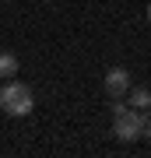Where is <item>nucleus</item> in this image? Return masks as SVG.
Returning a JSON list of instances; mask_svg holds the SVG:
<instances>
[{
	"label": "nucleus",
	"instance_id": "nucleus-1",
	"mask_svg": "<svg viewBox=\"0 0 151 158\" xmlns=\"http://www.w3.org/2000/svg\"><path fill=\"white\" fill-rule=\"evenodd\" d=\"M35 106L32 98V88L21 85V81H7L4 88H0V109H4L7 116H28Z\"/></svg>",
	"mask_w": 151,
	"mask_h": 158
},
{
	"label": "nucleus",
	"instance_id": "nucleus-2",
	"mask_svg": "<svg viewBox=\"0 0 151 158\" xmlns=\"http://www.w3.org/2000/svg\"><path fill=\"white\" fill-rule=\"evenodd\" d=\"M112 134L120 137V141H137L141 137V113L137 109H120V113H112Z\"/></svg>",
	"mask_w": 151,
	"mask_h": 158
},
{
	"label": "nucleus",
	"instance_id": "nucleus-3",
	"mask_svg": "<svg viewBox=\"0 0 151 158\" xmlns=\"http://www.w3.org/2000/svg\"><path fill=\"white\" fill-rule=\"evenodd\" d=\"M127 88H130V74L123 67H112L106 74V91H109V98H120V95H127Z\"/></svg>",
	"mask_w": 151,
	"mask_h": 158
},
{
	"label": "nucleus",
	"instance_id": "nucleus-4",
	"mask_svg": "<svg viewBox=\"0 0 151 158\" xmlns=\"http://www.w3.org/2000/svg\"><path fill=\"white\" fill-rule=\"evenodd\" d=\"M127 106L130 109H137V113H144V109L151 106V88H127Z\"/></svg>",
	"mask_w": 151,
	"mask_h": 158
},
{
	"label": "nucleus",
	"instance_id": "nucleus-5",
	"mask_svg": "<svg viewBox=\"0 0 151 158\" xmlns=\"http://www.w3.org/2000/svg\"><path fill=\"white\" fill-rule=\"evenodd\" d=\"M18 67H21V63H18V56H14V53L0 49V77H14V74H18Z\"/></svg>",
	"mask_w": 151,
	"mask_h": 158
},
{
	"label": "nucleus",
	"instance_id": "nucleus-6",
	"mask_svg": "<svg viewBox=\"0 0 151 158\" xmlns=\"http://www.w3.org/2000/svg\"><path fill=\"white\" fill-rule=\"evenodd\" d=\"M141 134H144V137H151V113H144V116H141Z\"/></svg>",
	"mask_w": 151,
	"mask_h": 158
},
{
	"label": "nucleus",
	"instance_id": "nucleus-7",
	"mask_svg": "<svg viewBox=\"0 0 151 158\" xmlns=\"http://www.w3.org/2000/svg\"><path fill=\"white\" fill-rule=\"evenodd\" d=\"M148 21H151V7H148Z\"/></svg>",
	"mask_w": 151,
	"mask_h": 158
}]
</instances>
